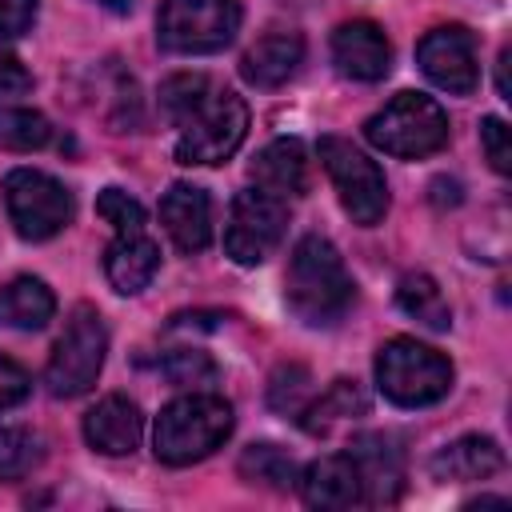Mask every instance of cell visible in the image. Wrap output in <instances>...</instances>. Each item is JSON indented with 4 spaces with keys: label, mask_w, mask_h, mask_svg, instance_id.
<instances>
[{
    "label": "cell",
    "mask_w": 512,
    "mask_h": 512,
    "mask_svg": "<svg viewBox=\"0 0 512 512\" xmlns=\"http://www.w3.org/2000/svg\"><path fill=\"white\" fill-rule=\"evenodd\" d=\"M160 108L180 128V164H224L248 136V104L236 92L216 88L200 72L168 76L160 84Z\"/></svg>",
    "instance_id": "6da1fadb"
},
{
    "label": "cell",
    "mask_w": 512,
    "mask_h": 512,
    "mask_svg": "<svg viewBox=\"0 0 512 512\" xmlns=\"http://www.w3.org/2000/svg\"><path fill=\"white\" fill-rule=\"evenodd\" d=\"M284 300L296 320L308 328H328L336 324L348 304H352V276L336 252L332 240L324 236H304L296 240L288 256V276H284Z\"/></svg>",
    "instance_id": "7a4b0ae2"
},
{
    "label": "cell",
    "mask_w": 512,
    "mask_h": 512,
    "mask_svg": "<svg viewBox=\"0 0 512 512\" xmlns=\"http://www.w3.org/2000/svg\"><path fill=\"white\" fill-rule=\"evenodd\" d=\"M228 432H232V404L212 392H188L160 408L152 448H156V460L184 468L212 456L228 440Z\"/></svg>",
    "instance_id": "3957f363"
},
{
    "label": "cell",
    "mask_w": 512,
    "mask_h": 512,
    "mask_svg": "<svg viewBox=\"0 0 512 512\" xmlns=\"http://www.w3.org/2000/svg\"><path fill=\"white\" fill-rule=\"evenodd\" d=\"M376 384L392 404L424 408L448 396L452 364L436 348L416 344L412 336H396L376 352Z\"/></svg>",
    "instance_id": "277c9868"
},
{
    "label": "cell",
    "mask_w": 512,
    "mask_h": 512,
    "mask_svg": "<svg viewBox=\"0 0 512 512\" xmlns=\"http://www.w3.org/2000/svg\"><path fill=\"white\" fill-rule=\"evenodd\" d=\"M364 136H368V144H376L388 156L416 160V156H432L436 148H444L448 116L424 92H396L376 116H368Z\"/></svg>",
    "instance_id": "5b68a950"
},
{
    "label": "cell",
    "mask_w": 512,
    "mask_h": 512,
    "mask_svg": "<svg viewBox=\"0 0 512 512\" xmlns=\"http://www.w3.org/2000/svg\"><path fill=\"white\" fill-rule=\"evenodd\" d=\"M240 4L236 0H160L156 40L164 52L208 56L236 40Z\"/></svg>",
    "instance_id": "8992f818"
},
{
    "label": "cell",
    "mask_w": 512,
    "mask_h": 512,
    "mask_svg": "<svg viewBox=\"0 0 512 512\" xmlns=\"http://www.w3.org/2000/svg\"><path fill=\"white\" fill-rule=\"evenodd\" d=\"M104 352H108V328L104 320L92 312V308H76L64 336L56 340L52 356H48V368H44V384L52 396L60 400H72V396H84L100 368H104Z\"/></svg>",
    "instance_id": "52a82bcc"
},
{
    "label": "cell",
    "mask_w": 512,
    "mask_h": 512,
    "mask_svg": "<svg viewBox=\"0 0 512 512\" xmlns=\"http://www.w3.org/2000/svg\"><path fill=\"white\" fill-rule=\"evenodd\" d=\"M316 152H320V164L340 192L344 212L360 228L380 224L388 212V184H384V172L376 168V160H368L352 140H340V136H320Z\"/></svg>",
    "instance_id": "ba28073f"
},
{
    "label": "cell",
    "mask_w": 512,
    "mask_h": 512,
    "mask_svg": "<svg viewBox=\"0 0 512 512\" xmlns=\"http://www.w3.org/2000/svg\"><path fill=\"white\" fill-rule=\"evenodd\" d=\"M0 192H4L8 220L24 240H48L64 232L72 220V192L40 168H12Z\"/></svg>",
    "instance_id": "9c48e42d"
},
{
    "label": "cell",
    "mask_w": 512,
    "mask_h": 512,
    "mask_svg": "<svg viewBox=\"0 0 512 512\" xmlns=\"http://www.w3.org/2000/svg\"><path fill=\"white\" fill-rule=\"evenodd\" d=\"M284 228H288V208L280 196H268L260 188L236 192L228 228H224V252L244 268L264 264L280 248Z\"/></svg>",
    "instance_id": "30bf717a"
},
{
    "label": "cell",
    "mask_w": 512,
    "mask_h": 512,
    "mask_svg": "<svg viewBox=\"0 0 512 512\" xmlns=\"http://www.w3.org/2000/svg\"><path fill=\"white\" fill-rule=\"evenodd\" d=\"M416 64L420 72L452 92V96H468L480 84V64H476V40L464 24H440L432 28L420 44H416Z\"/></svg>",
    "instance_id": "8fae6325"
},
{
    "label": "cell",
    "mask_w": 512,
    "mask_h": 512,
    "mask_svg": "<svg viewBox=\"0 0 512 512\" xmlns=\"http://www.w3.org/2000/svg\"><path fill=\"white\" fill-rule=\"evenodd\" d=\"M332 60L348 80L376 84L392 68V44L380 24L372 20H348L332 32Z\"/></svg>",
    "instance_id": "7c38bea8"
},
{
    "label": "cell",
    "mask_w": 512,
    "mask_h": 512,
    "mask_svg": "<svg viewBox=\"0 0 512 512\" xmlns=\"http://www.w3.org/2000/svg\"><path fill=\"white\" fill-rule=\"evenodd\" d=\"M160 224L180 252H204L212 240V200L196 184H172L160 200Z\"/></svg>",
    "instance_id": "4fadbf2b"
},
{
    "label": "cell",
    "mask_w": 512,
    "mask_h": 512,
    "mask_svg": "<svg viewBox=\"0 0 512 512\" xmlns=\"http://www.w3.org/2000/svg\"><path fill=\"white\" fill-rule=\"evenodd\" d=\"M300 496L308 508H356L364 504V480L352 456H320L300 476Z\"/></svg>",
    "instance_id": "5bb4252c"
},
{
    "label": "cell",
    "mask_w": 512,
    "mask_h": 512,
    "mask_svg": "<svg viewBox=\"0 0 512 512\" xmlns=\"http://www.w3.org/2000/svg\"><path fill=\"white\" fill-rule=\"evenodd\" d=\"M144 416L128 396H104L84 416V440L104 456H128L140 444Z\"/></svg>",
    "instance_id": "9a60e30c"
},
{
    "label": "cell",
    "mask_w": 512,
    "mask_h": 512,
    "mask_svg": "<svg viewBox=\"0 0 512 512\" xmlns=\"http://www.w3.org/2000/svg\"><path fill=\"white\" fill-rule=\"evenodd\" d=\"M504 468V452L492 436H460L444 444L432 456V476L444 484H468V480H488Z\"/></svg>",
    "instance_id": "2e32d148"
},
{
    "label": "cell",
    "mask_w": 512,
    "mask_h": 512,
    "mask_svg": "<svg viewBox=\"0 0 512 512\" xmlns=\"http://www.w3.org/2000/svg\"><path fill=\"white\" fill-rule=\"evenodd\" d=\"M348 456L360 468L364 500H396L400 480H404V456H400V448L388 436H380V432L356 436L352 448H348Z\"/></svg>",
    "instance_id": "e0dca14e"
},
{
    "label": "cell",
    "mask_w": 512,
    "mask_h": 512,
    "mask_svg": "<svg viewBox=\"0 0 512 512\" xmlns=\"http://www.w3.org/2000/svg\"><path fill=\"white\" fill-rule=\"evenodd\" d=\"M300 60H304V40L296 32H268L244 52L240 76L256 88H280L288 76H296Z\"/></svg>",
    "instance_id": "ac0fdd59"
},
{
    "label": "cell",
    "mask_w": 512,
    "mask_h": 512,
    "mask_svg": "<svg viewBox=\"0 0 512 512\" xmlns=\"http://www.w3.org/2000/svg\"><path fill=\"white\" fill-rule=\"evenodd\" d=\"M160 268V248L144 236V232H120L108 248H104V276L116 292H140L148 288V280Z\"/></svg>",
    "instance_id": "d6986e66"
},
{
    "label": "cell",
    "mask_w": 512,
    "mask_h": 512,
    "mask_svg": "<svg viewBox=\"0 0 512 512\" xmlns=\"http://www.w3.org/2000/svg\"><path fill=\"white\" fill-rule=\"evenodd\" d=\"M252 180L260 192L268 196H300L308 184V160L300 140H272L268 148H260L256 164H252Z\"/></svg>",
    "instance_id": "ffe728a7"
},
{
    "label": "cell",
    "mask_w": 512,
    "mask_h": 512,
    "mask_svg": "<svg viewBox=\"0 0 512 512\" xmlns=\"http://www.w3.org/2000/svg\"><path fill=\"white\" fill-rule=\"evenodd\" d=\"M56 316V296L44 280L36 276H16L0 288V324L4 328H24L36 332Z\"/></svg>",
    "instance_id": "44dd1931"
},
{
    "label": "cell",
    "mask_w": 512,
    "mask_h": 512,
    "mask_svg": "<svg viewBox=\"0 0 512 512\" xmlns=\"http://www.w3.org/2000/svg\"><path fill=\"white\" fill-rule=\"evenodd\" d=\"M396 304H400V312H408L416 324H424L432 332H448V324H452V308L428 272H408L396 288Z\"/></svg>",
    "instance_id": "7402d4cb"
},
{
    "label": "cell",
    "mask_w": 512,
    "mask_h": 512,
    "mask_svg": "<svg viewBox=\"0 0 512 512\" xmlns=\"http://www.w3.org/2000/svg\"><path fill=\"white\" fill-rule=\"evenodd\" d=\"M368 412V400L364 392L356 388V380H336L320 400H312L304 412H300V424L308 432H328L332 424L348 420V416H364Z\"/></svg>",
    "instance_id": "603a6c76"
},
{
    "label": "cell",
    "mask_w": 512,
    "mask_h": 512,
    "mask_svg": "<svg viewBox=\"0 0 512 512\" xmlns=\"http://www.w3.org/2000/svg\"><path fill=\"white\" fill-rule=\"evenodd\" d=\"M240 476L252 484H268V488H288L296 480V464L284 448L276 444H248L240 456Z\"/></svg>",
    "instance_id": "cb8c5ba5"
},
{
    "label": "cell",
    "mask_w": 512,
    "mask_h": 512,
    "mask_svg": "<svg viewBox=\"0 0 512 512\" xmlns=\"http://www.w3.org/2000/svg\"><path fill=\"white\" fill-rule=\"evenodd\" d=\"M52 140V124L32 112V108H4L0 112V144L4 148H16V152H32V148H44Z\"/></svg>",
    "instance_id": "d4e9b609"
},
{
    "label": "cell",
    "mask_w": 512,
    "mask_h": 512,
    "mask_svg": "<svg viewBox=\"0 0 512 512\" xmlns=\"http://www.w3.org/2000/svg\"><path fill=\"white\" fill-rule=\"evenodd\" d=\"M40 464V436L28 428H0V480H20Z\"/></svg>",
    "instance_id": "484cf974"
},
{
    "label": "cell",
    "mask_w": 512,
    "mask_h": 512,
    "mask_svg": "<svg viewBox=\"0 0 512 512\" xmlns=\"http://www.w3.org/2000/svg\"><path fill=\"white\" fill-rule=\"evenodd\" d=\"M164 376L180 388H200V384H212L216 380V360L208 352H196V348H176L164 356Z\"/></svg>",
    "instance_id": "4316f807"
},
{
    "label": "cell",
    "mask_w": 512,
    "mask_h": 512,
    "mask_svg": "<svg viewBox=\"0 0 512 512\" xmlns=\"http://www.w3.org/2000/svg\"><path fill=\"white\" fill-rule=\"evenodd\" d=\"M304 396H308V372L300 364H288V368H280L272 376V388H268V404L272 408H280V412H288V416L300 420V412L308 408Z\"/></svg>",
    "instance_id": "83f0119b"
},
{
    "label": "cell",
    "mask_w": 512,
    "mask_h": 512,
    "mask_svg": "<svg viewBox=\"0 0 512 512\" xmlns=\"http://www.w3.org/2000/svg\"><path fill=\"white\" fill-rule=\"evenodd\" d=\"M96 212L116 228V232H144V208L132 200L124 188H104L96 196Z\"/></svg>",
    "instance_id": "f1b7e54d"
},
{
    "label": "cell",
    "mask_w": 512,
    "mask_h": 512,
    "mask_svg": "<svg viewBox=\"0 0 512 512\" xmlns=\"http://www.w3.org/2000/svg\"><path fill=\"white\" fill-rule=\"evenodd\" d=\"M480 144H484L488 164H492L500 176H508V172H512V132H508V124H504L500 116H484V120H480Z\"/></svg>",
    "instance_id": "f546056e"
},
{
    "label": "cell",
    "mask_w": 512,
    "mask_h": 512,
    "mask_svg": "<svg viewBox=\"0 0 512 512\" xmlns=\"http://www.w3.org/2000/svg\"><path fill=\"white\" fill-rule=\"evenodd\" d=\"M28 392H32L28 372H24L16 360L0 356V412H4V408H16V404H20Z\"/></svg>",
    "instance_id": "4dcf8cb0"
},
{
    "label": "cell",
    "mask_w": 512,
    "mask_h": 512,
    "mask_svg": "<svg viewBox=\"0 0 512 512\" xmlns=\"http://www.w3.org/2000/svg\"><path fill=\"white\" fill-rule=\"evenodd\" d=\"M36 20V0H0V36H20Z\"/></svg>",
    "instance_id": "1f68e13d"
},
{
    "label": "cell",
    "mask_w": 512,
    "mask_h": 512,
    "mask_svg": "<svg viewBox=\"0 0 512 512\" xmlns=\"http://www.w3.org/2000/svg\"><path fill=\"white\" fill-rule=\"evenodd\" d=\"M28 88H32L28 68H24L12 52H4V48H0V100H8V96H24Z\"/></svg>",
    "instance_id": "d6a6232c"
},
{
    "label": "cell",
    "mask_w": 512,
    "mask_h": 512,
    "mask_svg": "<svg viewBox=\"0 0 512 512\" xmlns=\"http://www.w3.org/2000/svg\"><path fill=\"white\" fill-rule=\"evenodd\" d=\"M508 64H512V48H500V60H496V88L504 100H512V84H508Z\"/></svg>",
    "instance_id": "836d02e7"
},
{
    "label": "cell",
    "mask_w": 512,
    "mask_h": 512,
    "mask_svg": "<svg viewBox=\"0 0 512 512\" xmlns=\"http://www.w3.org/2000/svg\"><path fill=\"white\" fill-rule=\"evenodd\" d=\"M100 8H108V12H116V16H124V12H132L136 8V0H96Z\"/></svg>",
    "instance_id": "e575fe53"
}]
</instances>
